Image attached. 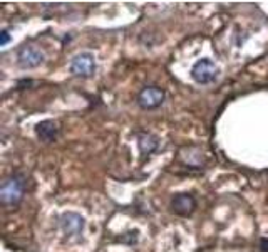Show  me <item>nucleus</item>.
<instances>
[{
	"instance_id": "nucleus-1",
	"label": "nucleus",
	"mask_w": 268,
	"mask_h": 252,
	"mask_svg": "<svg viewBox=\"0 0 268 252\" xmlns=\"http://www.w3.org/2000/svg\"><path fill=\"white\" fill-rule=\"evenodd\" d=\"M24 187L22 176L12 175L7 180H4L2 187H0V199L5 205H15L24 197Z\"/></svg>"
},
{
	"instance_id": "nucleus-2",
	"label": "nucleus",
	"mask_w": 268,
	"mask_h": 252,
	"mask_svg": "<svg viewBox=\"0 0 268 252\" xmlns=\"http://www.w3.org/2000/svg\"><path fill=\"white\" fill-rule=\"evenodd\" d=\"M191 78H193L198 84H209L218 78V67L215 66L213 61L201 59L191 69Z\"/></svg>"
},
{
	"instance_id": "nucleus-3",
	"label": "nucleus",
	"mask_w": 268,
	"mask_h": 252,
	"mask_svg": "<svg viewBox=\"0 0 268 252\" xmlns=\"http://www.w3.org/2000/svg\"><path fill=\"white\" fill-rule=\"evenodd\" d=\"M95 71V59L91 52H81L71 61V73L81 78H89Z\"/></svg>"
},
{
	"instance_id": "nucleus-4",
	"label": "nucleus",
	"mask_w": 268,
	"mask_h": 252,
	"mask_svg": "<svg viewBox=\"0 0 268 252\" xmlns=\"http://www.w3.org/2000/svg\"><path fill=\"white\" fill-rule=\"evenodd\" d=\"M164 101V91L158 86H148L138 94V104L143 110H155Z\"/></svg>"
},
{
	"instance_id": "nucleus-5",
	"label": "nucleus",
	"mask_w": 268,
	"mask_h": 252,
	"mask_svg": "<svg viewBox=\"0 0 268 252\" xmlns=\"http://www.w3.org/2000/svg\"><path fill=\"white\" fill-rule=\"evenodd\" d=\"M46 56L41 49H37L34 46H27L22 47L17 54V62L22 69H34L37 66H41Z\"/></svg>"
},
{
	"instance_id": "nucleus-6",
	"label": "nucleus",
	"mask_w": 268,
	"mask_h": 252,
	"mask_svg": "<svg viewBox=\"0 0 268 252\" xmlns=\"http://www.w3.org/2000/svg\"><path fill=\"white\" fill-rule=\"evenodd\" d=\"M61 229L67 237H78L84 230V219H82L79 213L75 212H66L62 213V217L59 220Z\"/></svg>"
},
{
	"instance_id": "nucleus-7",
	"label": "nucleus",
	"mask_w": 268,
	"mask_h": 252,
	"mask_svg": "<svg viewBox=\"0 0 268 252\" xmlns=\"http://www.w3.org/2000/svg\"><path fill=\"white\" fill-rule=\"evenodd\" d=\"M171 207H173V210L176 213H180V215H189V213L195 210L196 202L191 195L180 193L173 199V202H171Z\"/></svg>"
},
{
	"instance_id": "nucleus-8",
	"label": "nucleus",
	"mask_w": 268,
	"mask_h": 252,
	"mask_svg": "<svg viewBox=\"0 0 268 252\" xmlns=\"http://www.w3.org/2000/svg\"><path fill=\"white\" fill-rule=\"evenodd\" d=\"M57 133H59V128H57V124L54 121H50V119L41 121L35 126V135L44 143H52L57 138Z\"/></svg>"
},
{
	"instance_id": "nucleus-9",
	"label": "nucleus",
	"mask_w": 268,
	"mask_h": 252,
	"mask_svg": "<svg viewBox=\"0 0 268 252\" xmlns=\"http://www.w3.org/2000/svg\"><path fill=\"white\" fill-rule=\"evenodd\" d=\"M158 145H159V141H158L156 136H152L149 133H139L138 135V147H139V150H141L143 155L152 153V151L158 148Z\"/></svg>"
},
{
	"instance_id": "nucleus-10",
	"label": "nucleus",
	"mask_w": 268,
	"mask_h": 252,
	"mask_svg": "<svg viewBox=\"0 0 268 252\" xmlns=\"http://www.w3.org/2000/svg\"><path fill=\"white\" fill-rule=\"evenodd\" d=\"M0 35H2V41H0V46H7V44H9V41H10V35H9V32H7V30H2V34H0Z\"/></svg>"
}]
</instances>
